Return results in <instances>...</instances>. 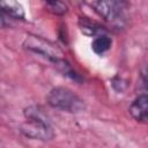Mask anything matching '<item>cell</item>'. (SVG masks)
<instances>
[{
	"label": "cell",
	"instance_id": "obj_10",
	"mask_svg": "<svg viewBox=\"0 0 148 148\" xmlns=\"http://www.w3.org/2000/svg\"><path fill=\"white\" fill-rule=\"evenodd\" d=\"M47 9L56 15H64L67 13V6L61 0H44Z\"/></svg>",
	"mask_w": 148,
	"mask_h": 148
},
{
	"label": "cell",
	"instance_id": "obj_8",
	"mask_svg": "<svg viewBox=\"0 0 148 148\" xmlns=\"http://www.w3.org/2000/svg\"><path fill=\"white\" fill-rule=\"evenodd\" d=\"M79 25L81 31L87 35V36H98L102 34H105V29L103 27H101L99 24H97L96 22L89 21L87 18H80L79 21Z\"/></svg>",
	"mask_w": 148,
	"mask_h": 148
},
{
	"label": "cell",
	"instance_id": "obj_9",
	"mask_svg": "<svg viewBox=\"0 0 148 148\" xmlns=\"http://www.w3.org/2000/svg\"><path fill=\"white\" fill-rule=\"evenodd\" d=\"M24 117L25 119H34V120H40L45 123H51L49 116L44 111V109L39 105H29L24 109Z\"/></svg>",
	"mask_w": 148,
	"mask_h": 148
},
{
	"label": "cell",
	"instance_id": "obj_6",
	"mask_svg": "<svg viewBox=\"0 0 148 148\" xmlns=\"http://www.w3.org/2000/svg\"><path fill=\"white\" fill-rule=\"evenodd\" d=\"M0 12L14 18L24 17V9L17 0H0Z\"/></svg>",
	"mask_w": 148,
	"mask_h": 148
},
{
	"label": "cell",
	"instance_id": "obj_1",
	"mask_svg": "<svg viewBox=\"0 0 148 148\" xmlns=\"http://www.w3.org/2000/svg\"><path fill=\"white\" fill-rule=\"evenodd\" d=\"M46 101L51 108L72 113L81 112L86 108L83 99L65 87H56L51 89L46 96Z\"/></svg>",
	"mask_w": 148,
	"mask_h": 148
},
{
	"label": "cell",
	"instance_id": "obj_3",
	"mask_svg": "<svg viewBox=\"0 0 148 148\" xmlns=\"http://www.w3.org/2000/svg\"><path fill=\"white\" fill-rule=\"evenodd\" d=\"M97 15L111 23H120L124 10L119 0H82Z\"/></svg>",
	"mask_w": 148,
	"mask_h": 148
},
{
	"label": "cell",
	"instance_id": "obj_11",
	"mask_svg": "<svg viewBox=\"0 0 148 148\" xmlns=\"http://www.w3.org/2000/svg\"><path fill=\"white\" fill-rule=\"evenodd\" d=\"M112 87L117 90V91H124L125 89H126V87H127V83H126V81H124L121 77H114L113 80H112Z\"/></svg>",
	"mask_w": 148,
	"mask_h": 148
},
{
	"label": "cell",
	"instance_id": "obj_4",
	"mask_svg": "<svg viewBox=\"0 0 148 148\" xmlns=\"http://www.w3.org/2000/svg\"><path fill=\"white\" fill-rule=\"evenodd\" d=\"M20 131L24 136L34 140L47 141L54 136L51 123H45L40 120L27 119V121L21 125Z\"/></svg>",
	"mask_w": 148,
	"mask_h": 148
},
{
	"label": "cell",
	"instance_id": "obj_7",
	"mask_svg": "<svg viewBox=\"0 0 148 148\" xmlns=\"http://www.w3.org/2000/svg\"><path fill=\"white\" fill-rule=\"evenodd\" d=\"M111 45H112V39L106 34H102V35L95 36L91 43V50L96 54H103L110 50Z\"/></svg>",
	"mask_w": 148,
	"mask_h": 148
},
{
	"label": "cell",
	"instance_id": "obj_2",
	"mask_svg": "<svg viewBox=\"0 0 148 148\" xmlns=\"http://www.w3.org/2000/svg\"><path fill=\"white\" fill-rule=\"evenodd\" d=\"M23 47L30 52L46 58L52 62H56L57 60L64 58V53L58 47V45L49 39L36 35H28L23 40Z\"/></svg>",
	"mask_w": 148,
	"mask_h": 148
},
{
	"label": "cell",
	"instance_id": "obj_5",
	"mask_svg": "<svg viewBox=\"0 0 148 148\" xmlns=\"http://www.w3.org/2000/svg\"><path fill=\"white\" fill-rule=\"evenodd\" d=\"M130 114L139 123H147L148 118V96L146 92L140 94L128 108Z\"/></svg>",
	"mask_w": 148,
	"mask_h": 148
}]
</instances>
